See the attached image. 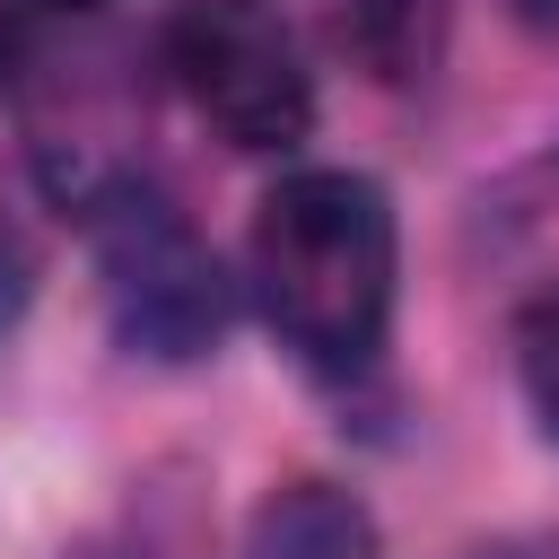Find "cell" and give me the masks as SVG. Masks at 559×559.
Returning a JSON list of instances; mask_svg holds the SVG:
<instances>
[{
    "instance_id": "8992f818",
    "label": "cell",
    "mask_w": 559,
    "mask_h": 559,
    "mask_svg": "<svg viewBox=\"0 0 559 559\" xmlns=\"http://www.w3.org/2000/svg\"><path fill=\"white\" fill-rule=\"evenodd\" d=\"M515 384H524L533 428L559 445V280H542L515 306Z\"/></svg>"
},
{
    "instance_id": "8fae6325",
    "label": "cell",
    "mask_w": 559,
    "mask_h": 559,
    "mask_svg": "<svg viewBox=\"0 0 559 559\" xmlns=\"http://www.w3.org/2000/svg\"><path fill=\"white\" fill-rule=\"evenodd\" d=\"M26 9H70L79 17V9H105V0H26Z\"/></svg>"
},
{
    "instance_id": "ba28073f",
    "label": "cell",
    "mask_w": 559,
    "mask_h": 559,
    "mask_svg": "<svg viewBox=\"0 0 559 559\" xmlns=\"http://www.w3.org/2000/svg\"><path fill=\"white\" fill-rule=\"evenodd\" d=\"M61 559H175V550H166V533L131 524V533H87V542H70Z\"/></svg>"
},
{
    "instance_id": "6da1fadb",
    "label": "cell",
    "mask_w": 559,
    "mask_h": 559,
    "mask_svg": "<svg viewBox=\"0 0 559 559\" xmlns=\"http://www.w3.org/2000/svg\"><path fill=\"white\" fill-rule=\"evenodd\" d=\"M393 280H402V236L376 175L297 166L262 192L245 236V288L297 367L367 376L393 332Z\"/></svg>"
},
{
    "instance_id": "52a82bcc",
    "label": "cell",
    "mask_w": 559,
    "mask_h": 559,
    "mask_svg": "<svg viewBox=\"0 0 559 559\" xmlns=\"http://www.w3.org/2000/svg\"><path fill=\"white\" fill-rule=\"evenodd\" d=\"M35 271H44V262H35V236H26V227H17V210L0 201V341H9V332H17V314L35 306Z\"/></svg>"
},
{
    "instance_id": "5b68a950",
    "label": "cell",
    "mask_w": 559,
    "mask_h": 559,
    "mask_svg": "<svg viewBox=\"0 0 559 559\" xmlns=\"http://www.w3.org/2000/svg\"><path fill=\"white\" fill-rule=\"evenodd\" d=\"M323 9H332V44L384 87L428 79L445 44V0H323Z\"/></svg>"
},
{
    "instance_id": "7a4b0ae2",
    "label": "cell",
    "mask_w": 559,
    "mask_h": 559,
    "mask_svg": "<svg viewBox=\"0 0 559 559\" xmlns=\"http://www.w3.org/2000/svg\"><path fill=\"white\" fill-rule=\"evenodd\" d=\"M70 201L87 218L114 332L140 358H166V367L210 358L218 332H227V271H218L210 236L175 210V192H157L131 166H105V175H79Z\"/></svg>"
},
{
    "instance_id": "9c48e42d",
    "label": "cell",
    "mask_w": 559,
    "mask_h": 559,
    "mask_svg": "<svg viewBox=\"0 0 559 559\" xmlns=\"http://www.w3.org/2000/svg\"><path fill=\"white\" fill-rule=\"evenodd\" d=\"M26 70V0H0V96L17 87Z\"/></svg>"
},
{
    "instance_id": "3957f363",
    "label": "cell",
    "mask_w": 559,
    "mask_h": 559,
    "mask_svg": "<svg viewBox=\"0 0 559 559\" xmlns=\"http://www.w3.org/2000/svg\"><path fill=\"white\" fill-rule=\"evenodd\" d=\"M166 70L236 157H288L314 131V70L271 0H183L166 17Z\"/></svg>"
},
{
    "instance_id": "30bf717a",
    "label": "cell",
    "mask_w": 559,
    "mask_h": 559,
    "mask_svg": "<svg viewBox=\"0 0 559 559\" xmlns=\"http://www.w3.org/2000/svg\"><path fill=\"white\" fill-rule=\"evenodd\" d=\"M507 9H515V17H524L542 44H559V0H507Z\"/></svg>"
},
{
    "instance_id": "277c9868",
    "label": "cell",
    "mask_w": 559,
    "mask_h": 559,
    "mask_svg": "<svg viewBox=\"0 0 559 559\" xmlns=\"http://www.w3.org/2000/svg\"><path fill=\"white\" fill-rule=\"evenodd\" d=\"M245 559H376V515L358 489L341 480H280L253 524H245Z\"/></svg>"
}]
</instances>
